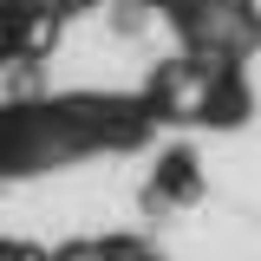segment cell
<instances>
[{
    "label": "cell",
    "instance_id": "obj_1",
    "mask_svg": "<svg viewBox=\"0 0 261 261\" xmlns=\"http://www.w3.org/2000/svg\"><path fill=\"white\" fill-rule=\"evenodd\" d=\"M39 27H46V7L39 0H0V59L27 53L39 39Z\"/></svg>",
    "mask_w": 261,
    "mask_h": 261
},
{
    "label": "cell",
    "instance_id": "obj_2",
    "mask_svg": "<svg viewBox=\"0 0 261 261\" xmlns=\"http://www.w3.org/2000/svg\"><path fill=\"white\" fill-rule=\"evenodd\" d=\"M0 261H27V255H0Z\"/></svg>",
    "mask_w": 261,
    "mask_h": 261
}]
</instances>
